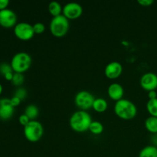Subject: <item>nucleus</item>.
Masks as SVG:
<instances>
[{"label": "nucleus", "instance_id": "nucleus-27", "mask_svg": "<svg viewBox=\"0 0 157 157\" xmlns=\"http://www.w3.org/2000/svg\"><path fill=\"white\" fill-rule=\"evenodd\" d=\"M10 101H11V104H12V105L14 107H18L21 102V101L19 99V98H18L17 97H15V96H13L12 98H11Z\"/></svg>", "mask_w": 157, "mask_h": 157}, {"label": "nucleus", "instance_id": "nucleus-21", "mask_svg": "<svg viewBox=\"0 0 157 157\" xmlns=\"http://www.w3.org/2000/svg\"><path fill=\"white\" fill-rule=\"evenodd\" d=\"M24 81H25V76L23 74L14 72L13 78H12V83L13 85L19 87L20 86L22 85Z\"/></svg>", "mask_w": 157, "mask_h": 157}, {"label": "nucleus", "instance_id": "nucleus-28", "mask_svg": "<svg viewBox=\"0 0 157 157\" xmlns=\"http://www.w3.org/2000/svg\"><path fill=\"white\" fill-rule=\"evenodd\" d=\"M9 5V0H0V11L3 9H8V6Z\"/></svg>", "mask_w": 157, "mask_h": 157}, {"label": "nucleus", "instance_id": "nucleus-26", "mask_svg": "<svg viewBox=\"0 0 157 157\" xmlns=\"http://www.w3.org/2000/svg\"><path fill=\"white\" fill-rule=\"evenodd\" d=\"M137 2L140 6H144V7H148V6H150L151 5H153L154 1L153 0H138Z\"/></svg>", "mask_w": 157, "mask_h": 157}, {"label": "nucleus", "instance_id": "nucleus-8", "mask_svg": "<svg viewBox=\"0 0 157 157\" xmlns=\"http://www.w3.org/2000/svg\"><path fill=\"white\" fill-rule=\"evenodd\" d=\"M83 13V8L81 4L75 2H67L63 6L62 15L68 20H75L79 18Z\"/></svg>", "mask_w": 157, "mask_h": 157}, {"label": "nucleus", "instance_id": "nucleus-30", "mask_svg": "<svg viewBox=\"0 0 157 157\" xmlns=\"http://www.w3.org/2000/svg\"><path fill=\"white\" fill-rule=\"evenodd\" d=\"M148 98H149V100H153L157 98V93L156 90H151V91H149Z\"/></svg>", "mask_w": 157, "mask_h": 157}, {"label": "nucleus", "instance_id": "nucleus-20", "mask_svg": "<svg viewBox=\"0 0 157 157\" xmlns=\"http://www.w3.org/2000/svg\"><path fill=\"white\" fill-rule=\"evenodd\" d=\"M147 110L150 116L157 117V98L149 100L147 103Z\"/></svg>", "mask_w": 157, "mask_h": 157}, {"label": "nucleus", "instance_id": "nucleus-18", "mask_svg": "<svg viewBox=\"0 0 157 157\" xmlns=\"http://www.w3.org/2000/svg\"><path fill=\"white\" fill-rule=\"evenodd\" d=\"M145 127L147 131L152 134L157 133V117H149L145 121Z\"/></svg>", "mask_w": 157, "mask_h": 157}, {"label": "nucleus", "instance_id": "nucleus-11", "mask_svg": "<svg viewBox=\"0 0 157 157\" xmlns=\"http://www.w3.org/2000/svg\"><path fill=\"white\" fill-rule=\"evenodd\" d=\"M15 113V107L11 104L9 98L0 99V120L8 121L13 117Z\"/></svg>", "mask_w": 157, "mask_h": 157}, {"label": "nucleus", "instance_id": "nucleus-12", "mask_svg": "<svg viewBox=\"0 0 157 157\" xmlns=\"http://www.w3.org/2000/svg\"><path fill=\"white\" fill-rule=\"evenodd\" d=\"M123 73V65L119 61H113L107 64L104 68L105 76L109 79H116Z\"/></svg>", "mask_w": 157, "mask_h": 157}, {"label": "nucleus", "instance_id": "nucleus-19", "mask_svg": "<svg viewBox=\"0 0 157 157\" xmlns=\"http://www.w3.org/2000/svg\"><path fill=\"white\" fill-rule=\"evenodd\" d=\"M104 129V127L102 123L100 122V121H93L90 124V127H89V131L94 135H99L103 133Z\"/></svg>", "mask_w": 157, "mask_h": 157}, {"label": "nucleus", "instance_id": "nucleus-23", "mask_svg": "<svg viewBox=\"0 0 157 157\" xmlns=\"http://www.w3.org/2000/svg\"><path fill=\"white\" fill-rule=\"evenodd\" d=\"M14 72L12 70V67L11 66L10 64H8V63H1L0 64V74L1 75H2L3 77L8 73H12Z\"/></svg>", "mask_w": 157, "mask_h": 157}, {"label": "nucleus", "instance_id": "nucleus-10", "mask_svg": "<svg viewBox=\"0 0 157 157\" xmlns=\"http://www.w3.org/2000/svg\"><path fill=\"white\" fill-rule=\"evenodd\" d=\"M141 87L147 91L156 90L157 89V75L153 72L144 74L140 80Z\"/></svg>", "mask_w": 157, "mask_h": 157}, {"label": "nucleus", "instance_id": "nucleus-22", "mask_svg": "<svg viewBox=\"0 0 157 157\" xmlns=\"http://www.w3.org/2000/svg\"><path fill=\"white\" fill-rule=\"evenodd\" d=\"M28 95V91L24 87H19L15 90V93H14V96L17 97L18 98H19L21 101H24Z\"/></svg>", "mask_w": 157, "mask_h": 157}, {"label": "nucleus", "instance_id": "nucleus-1", "mask_svg": "<svg viewBox=\"0 0 157 157\" xmlns=\"http://www.w3.org/2000/svg\"><path fill=\"white\" fill-rule=\"evenodd\" d=\"M92 121L93 120L88 112L80 110L72 113L69 120V124L74 131L83 133L89 130Z\"/></svg>", "mask_w": 157, "mask_h": 157}, {"label": "nucleus", "instance_id": "nucleus-29", "mask_svg": "<svg viewBox=\"0 0 157 157\" xmlns=\"http://www.w3.org/2000/svg\"><path fill=\"white\" fill-rule=\"evenodd\" d=\"M150 140H151L152 145L157 147V133H154V134L151 135Z\"/></svg>", "mask_w": 157, "mask_h": 157}, {"label": "nucleus", "instance_id": "nucleus-25", "mask_svg": "<svg viewBox=\"0 0 157 157\" xmlns=\"http://www.w3.org/2000/svg\"><path fill=\"white\" fill-rule=\"evenodd\" d=\"M18 121H19L21 125H22L23 127H25V126L27 125L31 121L30 119H29V118L25 114V113H23V114H21L19 116V117H18Z\"/></svg>", "mask_w": 157, "mask_h": 157}, {"label": "nucleus", "instance_id": "nucleus-17", "mask_svg": "<svg viewBox=\"0 0 157 157\" xmlns=\"http://www.w3.org/2000/svg\"><path fill=\"white\" fill-rule=\"evenodd\" d=\"M139 157H157V147L153 145L144 147L140 152Z\"/></svg>", "mask_w": 157, "mask_h": 157}, {"label": "nucleus", "instance_id": "nucleus-7", "mask_svg": "<svg viewBox=\"0 0 157 157\" xmlns=\"http://www.w3.org/2000/svg\"><path fill=\"white\" fill-rule=\"evenodd\" d=\"M14 34L17 38L21 41H29L35 35L33 29V25L28 22L17 23L14 27Z\"/></svg>", "mask_w": 157, "mask_h": 157}, {"label": "nucleus", "instance_id": "nucleus-3", "mask_svg": "<svg viewBox=\"0 0 157 157\" xmlns=\"http://www.w3.org/2000/svg\"><path fill=\"white\" fill-rule=\"evenodd\" d=\"M32 59L31 55L27 52H18L12 57L11 60V66L14 72L23 74L30 68Z\"/></svg>", "mask_w": 157, "mask_h": 157}, {"label": "nucleus", "instance_id": "nucleus-16", "mask_svg": "<svg viewBox=\"0 0 157 157\" xmlns=\"http://www.w3.org/2000/svg\"><path fill=\"white\" fill-rule=\"evenodd\" d=\"M24 113L30 119V121H35L39 114V110L35 104H29L25 107Z\"/></svg>", "mask_w": 157, "mask_h": 157}, {"label": "nucleus", "instance_id": "nucleus-6", "mask_svg": "<svg viewBox=\"0 0 157 157\" xmlns=\"http://www.w3.org/2000/svg\"><path fill=\"white\" fill-rule=\"evenodd\" d=\"M95 98L87 90H81L75 97V104L81 110L87 111L93 107Z\"/></svg>", "mask_w": 157, "mask_h": 157}, {"label": "nucleus", "instance_id": "nucleus-5", "mask_svg": "<svg viewBox=\"0 0 157 157\" xmlns=\"http://www.w3.org/2000/svg\"><path fill=\"white\" fill-rule=\"evenodd\" d=\"M24 136L28 141L36 143L41 140L44 134V127L38 121H31L23 130Z\"/></svg>", "mask_w": 157, "mask_h": 157}, {"label": "nucleus", "instance_id": "nucleus-15", "mask_svg": "<svg viewBox=\"0 0 157 157\" xmlns=\"http://www.w3.org/2000/svg\"><path fill=\"white\" fill-rule=\"evenodd\" d=\"M48 12H50V14L53 17L62 15L61 13H62L63 11V6H61V3L57 1L51 2L48 4Z\"/></svg>", "mask_w": 157, "mask_h": 157}, {"label": "nucleus", "instance_id": "nucleus-14", "mask_svg": "<svg viewBox=\"0 0 157 157\" xmlns=\"http://www.w3.org/2000/svg\"><path fill=\"white\" fill-rule=\"evenodd\" d=\"M108 104L107 101L102 98H95L92 108L98 113H104L107 110Z\"/></svg>", "mask_w": 157, "mask_h": 157}, {"label": "nucleus", "instance_id": "nucleus-4", "mask_svg": "<svg viewBox=\"0 0 157 157\" xmlns=\"http://www.w3.org/2000/svg\"><path fill=\"white\" fill-rule=\"evenodd\" d=\"M70 27L69 20L63 15L53 17L50 22V32L56 38H62L67 33Z\"/></svg>", "mask_w": 157, "mask_h": 157}, {"label": "nucleus", "instance_id": "nucleus-9", "mask_svg": "<svg viewBox=\"0 0 157 157\" xmlns=\"http://www.w3.org/2000/svg\"><path fill=\"white\" fill-rule=\"evenodd\" d=\"M17 24V15L13 10L6 9L0 11V25L9 29L15 27Z\"/></svg>", "mask_w": 157, "mask_h": 157}, {"label": "nucleus", "instance_id": "nucleus-32", "mask_svg": "<svg viewBox=\"0 0 157 157\" xmlns=\"http://www.w3.org/2000/svg\"><path fill=\"white\" fill-rule=\"evenodd\" d=\"M3 90V87H2V85L1 84H0V94H2V92Z\"/></svg>", "mask_w": 157, "mask_h": 157}, {"label": "nucleus", "instance_id": "nucleus-24", "mask_svg": "<svg viewBox=\"0 0 157 157\" xmlns=\"http://www.w3.org/2000/svg\"><path fill=\"white\" fill-rule=\"evenodd\" d=\"M33 29L35 34H42L45 31V25L42 22H36L33 25Z\"/></svg>", "mask_w": 157, "mask_h": 157}, {"label": "nucleus", "instance_id": "nucleus-2", "mask_svg": "<svg viewBox=\"0 0 157 157\" xmlns=\"http://www.w3.org/2000/svg\"><path fill=\"white\" fill-rule=\"evenodd\" d=\"M114 112L121 119L130 121L136 116L137 108L134 103L131 101L123 98L116 102L114 105Z\"/></svg>", "mask_w": 157, "mask_h": 157}, {"label": "nucleus", "instance_id": "nucleus-13", "mask_svg": "<svg viewBox=\"0 0 157 157\" xmlns=\"http://www.w3.org/2000/svg\"><path fill=\"white\" fill-rule=\"evenodd\" d=\"M107 94L110 99L117 101L123 99L124 95V89L119 83H112L107 88Z\"/></svg>", "mask_w": 157, "mask_h": 157}, {"label": "nucleus", "instance_id": "nucleus-31", "mask_svg": "<svg viewBox=\"0 0 157 157\" xmlns=\"http://www.w3.org/2000/svg\"><path fill=\"white\" fill-rule=\"evenodd\" d=\"M13 75H14V72H12V73H8V74H6V75L4 76L5 79L7 80V81H12V78H13Z\"/></svg>", "mask_w": 157, "mask_h": 157}]
</instances>
